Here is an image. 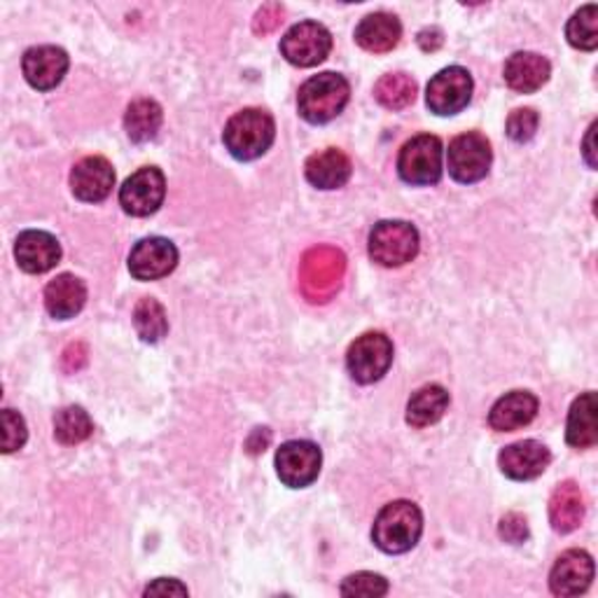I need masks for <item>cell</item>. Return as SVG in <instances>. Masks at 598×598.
<instances>
[{
	"instance_id": "obj_1",
	"label": "cell",
	"mask_w": 598,
	"mask_h": 598,
	"mask_svg": "<svg viewBox=\"0 0 598 598\" xmlns=\"http://www.w3.org/2000/svg\"><path fill=\"white\" fill-rule=\"evenodd\" d=\"M424 534V515L409 500L388 503L374 519L372 540L386 554H405Z\"/></svg>"
},
{
	"instance_id": "obj_2",
	"label": "cell",
	"mask_w": 598,
	"mask_h": 598,
	"mask_svg": "<svg viewBox=\"0 0 598 598\" xmlns=\"http://www.w3.org/2000/svg\"><path fill=\"white\" fill-rule=\"evenodd\" d=\"M276 124L267 110L246 108L227 122L223 141L232 152V158L241 162H251L262 158V154L272 148Z\"/></svg>"
},
{
	"instance_id": "obj_3",
	"label": "cell",
	"mask_w": 598,
	"mask_h": 598,
	"mask_svg": "<svg viewBox=\"0 0 598 598\" xmlns=\"http://www.w3.org/2000/svg\"><path fill=\"white\" fill-rule=\"evenodd\" d=\"M346 274V257L332 246L312 249L300 264V285L308 302L323 304L337 295Z\"/></svg>"
},
{
	"instance_id": "obj_4",
	"label": "cell",
	"mask_w": 598,
	"mask_h": 598,
	"mask_svg": "<svg viewBox=\"0 0 598 598\" xmlns=\"http://www.w3.org/2000/svg\"><path fill=\"white\" fill-rule=\"evenodd\" d=\"M351 84L339 73H321L302 84L297 94L300 115L312 124H325L335 120L346 108Z\"/></svg>"
},
{
	"instance_id": "obj_5",
	"label": "cell",
	"mask_w": 598,
	"mask_h": 598,
	"mask_svg": "<svg viewBox=\"0 0 598 598\" xmlns=\"http://www.w3.org/2000/svg\"><path fill=\"white\" fill-rule=\"evenodd\" d=\"M418 253V232L405 220H382L369 234V257L382 267H403Z\"/></svg>"
},
{
	"instance_id": "obj_6",
	"label": "cell",
	"mask_w": 598,
	"mask_h": 598,
	"mask_svg": "<svg viewBox=\"0 0 598 598\" xmlns=\"http://www.w3.org/2000/svg\"><path fill=\"white\" fill-rule=\"evenodd\" d=\"M491 143L486 141V136L477 134V131L460 134L449 143L447 166L452 179L463 185L479 183L482 179H486V173L491 169Z\"/></svg>"
},
{
	"instance_id": "obj_7",
	"label": "cell",
	"mask_w": 598,
	"mask_h": 598,
	"mask_svg": "<svg viewBox=\"0 0 598 598\" xmlns=\"http://www.w3.org/2000/svg\"><path fill=\"white\" fill-rule=\"evenodd\" d=\"M397 171L409 185H435L442 179V141L430 134L407 141L397 158Z\"/></svg>"
},
{
	"instance_id": "obj_8",
	"label": "cell",
	"mask_w": 598,
	"mask_h": 598,
	"mask_svg": "<svg viewBox=\"0 0 598 598\" xmlns=\"http://www.w3.org/2000/svg\"><path fill=\"white\" fill-rule=\"evenodd\" d=\"M393 363V344L384 332H367L351 344L346 353L348 374L358 384H374L388 372Z\"/></svg>"
},
{
	"instance_id": "obj_9",
	"label": "cell",
	"mask_w": 598,
	"mask_h": 598,
	"mask_svg": "<svg viewBox=\"0 0 598 598\" xmlns=\"http://www.w3.org/2000/svg\"><path fill=\"white\" fill-rule=\"evenodd\" d=\"M323 465V454L314 445V442L306 439H293L281 445L276 452V473L278 479L291 486V489H304V486L314 484L321 475Z\"/></svg>"
},
{
	"instance_id": "obj_10",
	"label": "cell",
	"mask_w": 598,
	"mask_h": 598,
	"mask_svg": "<svg viewBox=\"0 0 598 598\" xmlns=\"http://www.w3.org/2000/svg\"><path fill=\"white\" fill-rule=\"evenodd\" d=\"M332 50L330 31L318 21H300L281 40L283 57L300 69H312L327 59Z\"/></svg>"
},
{
	"instance_id": "obj_11",
	"label": "cell",
	"mask_w": 598,
	"mask_h": 598,
	"mask_svg": "<svg viewBox=\"0 0 598 598\" xmlns=\"http://www.w3.org/2000/svg\"><path fill=\"white\" fill-rule=\"evenodd\" d=\"M473 99V75L460 69V65H449L439 71L426 90V105L435 115H456L470 103Z\"/></svg>"
},
{
	"instance_id": "obj_12",
	"label": "cell",
	"mask_w": 598,
	"mask_h": 598,
	"mask_svg": "<svg viewBox=\"0 0 598 598\" xmlns=\"http://www.w3.org/2000/svg\"><path fill=\"white\" fill-rule=\"evenodd\" d=\"M166 194V179L158 166H143L120 190L122 209L134 217H148L158 211Z\"/></svg>"
},
{
	"instance_id": "obj_13",
	"label": "cell",
	"mask_w": 598,
	"mask_h": 598,
	"mask_svg": "<svg viewBox=\"0 0 598 598\" xmlns=\"http://www.w3.org/2000/svg\"><path fill=\"white\" fill-rule=\"evenodd\" d=\"M175 264H179V249L162 236L139 241L129 255V272L139 281L164 278L175 270Z\"/></svg>"
},
{
	"instance_id": "obj_14",
	"label": "cell",
	"mask_w": 598,
	"mask_h": 598,
	"mask_svg": "<svg viewBox=\"0 0 598 598\" xmlns=\"http://www.w3.org/2000/svg\"><path fill=\"white\" fill-rule=\"evenodd\" d=\"M69 54L54 45H40L27 50L24 59H21V69H24V78L33 90L50 92L57 84H61L63 75L69 73Z\"/></svg>"
},
{
	"instance_id": "obj_15",
	"label": "cell",
	"mask_w": 598,
	"mask_h": 598,
	"mask_svg": "<svg viewBox=\"0 0 598 598\" xmlns=\"http://www.w3.org/2000/svg\"><path fill=\"white\" fill-rule=\"evenodd\" d=\"M594 580V561L582 549H568L549 572V589L554 596H580Z\"/></svg>"
},
{
	"instance_id": "obj_16",
	"label": "cell",
	"mask_w": 598,
	"mask_h": 598,
	"mask_svg": "<svg viewBox=\"0 0 598 598\" xmlns=\"http://www.w3.org/2000/svg\"><path fill=\"white\" fill-rule=\"evenodd\" d=\"M549 460H551L549 449L543 445V442H536V439H524V442H517V445H509L498 456L503 475L517 482H528V479L540 477L547 470Z\"/></svg>"
},
{
	"instance_id": "obj_17",
	"label": "cell",
	"mask_w": 598,
	"mask_h": 598,
	"mask_svg": "<svg viewBox=\"0 0 598 598\" xmlns=\"http://www.w3.org/2000/svg\"><path fill=\"white\" fill-rule=\"evenodd\" d=\"M14 257L24 272L45 274L59 264L61 246L52 234L40 232V230H29L19 234L14 243Z\"/></svg>"
},
{
	"instance_id": "obj_18",
	"label": "cell",
	"mask_w": 598,
	"mask_h": 598,
	"mask_svg": "<svg viewBox=\"0 0 598 598\" xmlns=\"http://www.w3.org/2000/svg\"><path fill=\"white\" fill-rule=\"evenodd\" d=\"M115 171L105 158H84L71 171V187L80 202H103L113 192Z\"/></svg>"
},
{
	"instance_id": "obj_19",
	"label": "cell",
	"mask_w": 598,
	"mask_h": 598,
	"mask_svg": "<svg viewBox=\"0 0 598 598\" xmlns=\"http://www.w3.org/2000/svg\"><path fill=\"white\" fill-rule=\"evenodd\" d=\"M538 414V397L528 391H513L503 395L500 401L491 407L489 424L498 433H513L524 426Z\"/></svg>"
},
{
	"instance_id": "obj_20",
	"label": "cell",
	"mask_w": 598,
	"mask_h": 598,
	"mask_svg": "<svg viewBox=\"0 0 598 598\" xmlns=\"http://www.w3.org/2000/svg\"><path fill=\"white\" fill-rule=\"evenodd\" d=\"M551 65L536 52H517L505 63V82L519 94H534L549 80Z\"/></svg>"
},
{
	"instance_id": "obj_21",
	"label": "cell",
	"mask_w": 598,
	"mask_h": 598,
	"mask_svg": "<svg viewBox=\"0 0 598 598\" xmlns=\"http://www.w3.org/2000/svg\"><path fill=\"white\" fill-rule=\"evenodd\" d=\"M306 181L318 190L344 187L351 179V160L337 148H327L312 154L304 166Z\"/></svg>"
},
{
	"instance_id": "obj_22",
	"label": "cell",
	"mask_w": 598,
	"mask_h": 598,
	"mask_svg": "<svg viewBox=\"0 0 598 598\" xmlns=\"http://www.w3.org/2000/svg\"><path fill=\"white\" fill-rule=\"evenodd\" d=\"M87 302V285L73 274H61L45 287V308L57 321H69L82 312Z\"/></svg>"
},
{
	"instance_id": "obj_23",
	"label": "cell",
	"mask_w": 598,
	"mask_h": 598,
	"mask_svg": "<svg viewBox=\"0 0 598 598\" xmlns=\"http://www.w3.org/2000/svg\"><path fill=\"white\" fill-rule=\"evenodd\" d=\"M401 36H403L401 19L388 12L367 14L356 29L358 45L374 54L391 52L397 42H401Z\"/></svg>"
},
{
	"instance_id": "obj_24",
	"label": "cell",
	"mask_w": 598,
	"mask_h": 598,
	"mask_svg": "<svg viewBox=\"0 0 598 598\" xmlns=\"http://www.w3.org/2000/svg\"><path fill=\"white\" fill-rule=\"evenodd\" d=\"M585 519V496L575 482H564L549 498V521L557 534H570Z\"/></svg>"
},
{
	"instance_id": "obj_25",
	"label": "cell",
	"mask_w": 598,
	"mask_h": 598,
	"mask_svg": "<svg viewBox=\"0 0 598 598\" xmlns=\"http://www.w3.org/2000/svg\"><path fill=\"white\" fill-rule=\"evenodd\" d=\"M566 442L572 449H591L598 442V403L591 391L582 393L572 403L566 426Z\"/></svg>"
},
{
	"instance_id": "obj_26",
	"label": "cell",
	"mask_w": 598,
	"mask_h": 598,
	"mask_svg": "<svg viewBox=\"0 0 598 598\" xmlns=\"http://www.w3.org/2000/svg\"><path fill=\"white\" fill-rule=\"evenodd\" d=\"M447 407H449V393L437 384H428L424 388H418L409 397L407 424L414 428L433 426L442 416H445Z\"/></svg>"
},
{
	"instance_id": "obj_27",
	"label": "cell",
	"mask_w": 598,
	"mask_h": 598,
	"mask_svg": "<svg viewBox=\"0 0 598 598\" xmlns=\"http://www.w3.org/2000/svg\"><path fill=\"white\" fill-rule=\"evenodd\" d=\"M164 122V113L158 101L152 99H139L126 108L124 115V129L129 139L134 143H148L154 136H158V131L162 129Z\"/></svg>"
},
{
	"instance_id": "obj_28",
	"label": "cell",
	"mask_w": 598,
	"mask_h": 598,
	"mask_svg": "<svg viewBox=\"0 0 598 598\" xmlns=\"http://www.w3.org/2000/svg\"><path fill=\"white\" fill-rule=\"evenodd\" d=\"M374 99L388 110H403L416 99V82L407 73H388L374 84Z\"/></svg>"
},
{
	"instance_id": "obj_29",
	"label": "cell",
	"mask_w": 598,
	"mask_h": 598,
	"mask_svg": "<svg viewBox=\"0 0 598 598\" xmlns=\"http://www.w3.org/2000/svg\"><path fill=\"white\" fill-rule=\"evenodd\" d=\"M134 325L143 342L158 344L162 337H166V332H169L164 306L158 300L143 297L134 308Z\"/></svg>"
},
{
	"instance_id": "obj_30",
	"label": "cell",
	"mask_w": 598,
	"mask_h": 598,
	"mask_svg": "<svg viewBox=\"0 0 598 598\" xmlns=\"http://www.w3.org/2000/svg\"><path fill=\"white\" fill-rule=\"evenodd\" d=\"M94 433V424L90 414L82 407H63L54 416V437L61 445H80Z\"/></svg>"
},
{
	"instance_id": "obj_31",
	"label": "cell",
	"mask_w": 598,
	"mask_h": 598,
	"mask_svg": "<svg viewBox=\"0 0 598 598\" xmlns=\"http://www.w3.org/2000/svg\"><path fill=\"white\" fill-rule=\"evenodd\" d=\"M566 38L572 48L585 52L598 48V8L594 3L572 14L566 27Z\"/></svg>"
},
{
	"instance_id": "obj_32",
	"label": "cell",
	"mask_w": 598,
	"mask_h": 598,
	"mask_svg": "<svg viewBox=\"0 0 598 598\" xmlns=\"http://www.w3.org/2000/svg\"><path fill=\"white\" fill-rule=\"evenodd\" d=\"M342 596H363V598H376L388 594V582L386 578L376 572H356L348 575L342 582Z\"/></svg>"
},
{
	"instance_id": "obj_33",
	"label": "cell",
	"mask_w": 598,
	"mask_h": 598,
	"mask_svg": "<svg viewBox=\"0 0 598 598\" xmlns=\"http://www.w3.org/2000/svg\"><path fill=\"white\" fill-rule=\"evenodd\" d=\"M538 122L540 118L534 108H519L507 118V136L517 143H526L536 136Z\"/></svg>"
},
{
	"instance_id": "obj_34",
	"label": "cell",
	"mask_w": 598,
	"mask_h": 598,
	"mask_svg": "<svg viewBox=\"0 0 598 598\" xmlns=\"http://www.w3.org/2000/svg\"><path fill=\"white\" fill-rule=\"evenodd\" d=\"M27 424L14 409H3V454H12L27 445Z\"/></svg>"
},
{
	"instance_id": "obj_35",
	"label": "cell",
	"mask_w": 598,
	"mask_h": 598,
	"mask_svg": "<svg viewBox=\"0 0 598 598\" xmlns=\"http://www.w3.org/2000/svg\"><path fill=\"white\" fill-rule=\"evenodd\" d=\"M498 534L505 543H513V545H519L528 538V524H526V517L519 515V513H509L500 519V526H498Z\"/></svg>"
},
{
	"instance_id": "obj_36",
	"label": "cell",
	"mask_w": 598,
	"mask_h": 598,
	"mask_svg": "<svg viewBox=\"0 0 598 598\" xmlns=\"http://www.w3.org/2000/svg\"><path fill=\"white\" fill-rule=\"evenodd\" d=\"M281 24H283V8H281L278 3H270V6H264V8L255 14L253 31H255L257 36H270V33H274Z\"/></svg>"
},
{
	"instance_id": "obj_37",
	"label": "cell",
	"mask_w": 598,
	"mask_h": 598,
	"mask_svg": "<svg viewBox=\"0 0 598 598\" xmlns=\"http://www.w3.org/2000/svg\"><path fill=\"white\" fill-rule=\"evenodd\" d=\"M145 596H187V587L181 585L179 580L160 578V580H154V582L145 589Z\"/></svg>"
},
{
	"instance_id": "obj_38",
	"label": "cell",
	"mask_w": 598,
	"mask_h": 598,
	"mask_svg": "<svg viewBox=\"0 0 598 598\" xmlns=\"http://www.w3.org/2000/svg\"><path fill=\"white\" fill-rule=\"evenodd\" d=\"M87 363V348L84 344H71L63 351V369L65 372H78Z\"/></svg>"
},
{
	"instance_id": "obj_39",
	"label": "cell",
	"mask_w": 598,
	"mask_h": 598,
	"mask_svg": "<svg viewBox=\"0 0 598 598\" xmlns=\"http://www.w3.org/2000/svg\"><path fill=\"white\" fill-rule=\"evenodd\" d=\"M418 45L424 52H435L442 45V31L439 29H426L418 33Z\"/></svg>"
},
{
	"instance_id": "obj_40",
	"label": "cell",
	"mask_w": 598,
	"mask_h": 598,
	"mask_svg": "<svg viewBox=\"0 0 598 598\" xmlns=\"http://www.w3.org/2000/svg\"><path fill=\"white\" fill-rule=\"evenodd\" d=\"M596 122L589 126V134H587V141H585V160L587 164L594 169L596 166V158H594V134H596Z\"/></svg>"
}]
</instances>
